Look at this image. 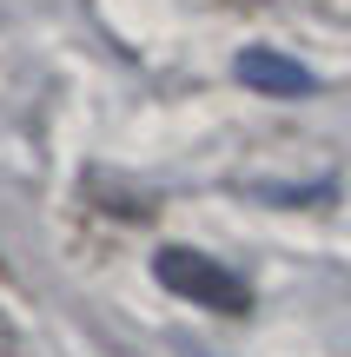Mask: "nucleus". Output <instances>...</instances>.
Listing matches in <instances>:
<instances>
[{"label":"nucleus","mask_w":351,"mask_h":357,"mask_svg":"<svg viewBox=\"0 0 351 357\" xmlns=\"http://www.w3.org/2000/svg\"><path fill=\"white\" fill-rule=\"evenodd\" d=\"M232 73L246 79L252 93H272V100H305V93H318V79L305 73L292 53H272V47H246L232 60Z\"/></svg>","instance_id":"nucleus-2"},{"label":"nucleus","mask_w":351,"mask_h":357,"mask_svg":"<svg viewBox=\"0 0 351 357\" xmlns=\"http://www.w3.org/2000/svg\"><path fill=\"white\" fill-rule=\"evenodd\" d=\"M153 271H159V284H166L172 298H193V305L219 311V318H246L252 311V284L232 278L219 258L193 252V245H166V252L153 258Z\"/></svg>","instance_id":"nucleus-1"},{"label":"nucleus","mask_w":351,"mask_h":357,"mask_svg":"<svg viewBox=\"0 0 351 357\" xmlns=\"http://www.w3.org/2000/svg\"><path fill=\"white\" fill-rule=\"evenodd\" d=\"M0 357H20V337L7 331V318H0Z\"/></svg>","instance_id":"nucleus-3"}]
</instances>
